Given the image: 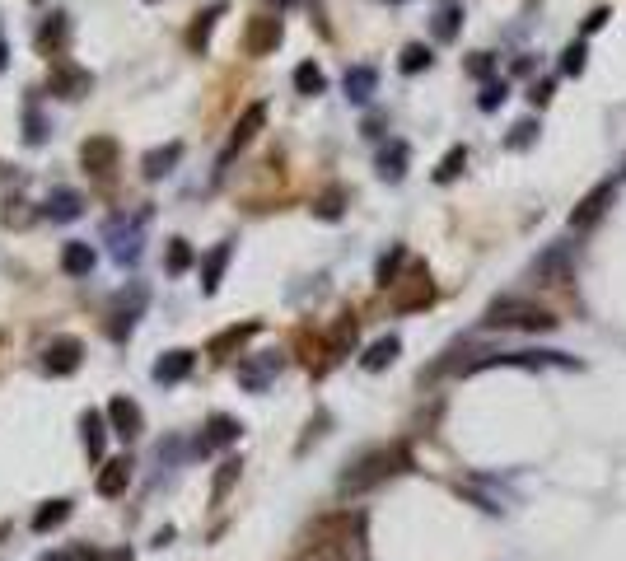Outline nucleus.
Listing matches in <instances>:
<instances>
[{
    "mask_svg": "<svg viewBox=\"0 0 626 561\" xmlns=\"http://www.w3.org/2000/svg\"><path fill=\"white\" fill-rule=\"evenodd\" d=\"M412 468V454L407 445H384V449H370L365 459H356L351 468L342 473V496H360V491H374L384 487L388 477H398Z\"/></svg>",
    "mask_w": 626,
    "mask_h": 561,
    "instance_id": "nucleus-1",
    "label": "nucleus"
},
{
    "mask_svg": "<svg viewBox=\"0 0 626 561\" xmlns=\"http://www.w3.org/2000/svg\"><path fill=\"white\" fill-rule=\"evenodd\" d=\"M486 328H519V332H552L561 318L547 309V304H533L524 295H500L482 318Z\"/></svg>",
    "mask_w": 626,
    "mask_h": 561,
    "instance_id": "nucleus-2",
    "label": "nucleus"
},
{
    "mask_svg": "<svg viewBox=\"0 0 626 561\" xmlns=\"http://www.w3.org/2000/svg\"><path fill=\"white\" fill-rule=\"evenodd\" d=\"M365 538V515L360 510H328L309 529L299 533V543H323V547H351Z\"/></svg>",
    "mask_w": 626,
    "mask_h": 561,
    "instance_id": "nucleus-3",
    "label": "nucleus"
},
{
    "mask_svg": "<svg viewBox=\"0 0 626 561\" xmlns=\"http://www.w3.org/2000/svg\"><path fill=\"white\" fill-rule=\"evenodd\" d=\"M500 365H514V370H580V360L566 356V351H496V356H482V360H468L463 374H482V370H500Z\"/></svg>",
    "mask_w": 626,
    "mask_h": 561,
    "instance_id": "nucleus-4",
    "label": "nucleus"
},
{
    "mask_svg": "<svg viewBox=\"0 0 626 561\" xmlns=\"http://www.w3.org/2000/svg\"><path fill=\"white\" fill-rule=\"evenodd\" d=\"M285 38V24L276 15H253L248 19V29H243V52L248 57H271Z\"/></svg>",
    "mask_w": 626,
    "mask_h": 561,
    "instance_id": "nucleus-5",
    "label": "nucleus"
},
{
    "mask_svg": "<svg viewBox=\"0 0 626 561\" xmlns=\"http://www.w3.org/2000/svg\"><path fill=\"white\" fill-rule=\"evenodd\" d=\"M393 286H398V295H393L398 314H416V309L435 304V281H430L426 267H412V276H407V281H393Z\"/></svg>",
    "mask_w": 626,
    "mask_h": 561,
    "instance_id": "nucleus-6",
    "label": "nucleus"
},
{
    "mask_svg": "<svg viewBox=\"0 0 626 561\" xmlns=\"http://www.w3.org/2000/svg\"><path fill=\"white\" fill-rule=\"evenodd\" d=\"M80 356H85V342L80 337H52L43 351V370L52 379H66V374L80 370Z\"/></svg>",
    "mask_w": 626,
    "mask_h": 561,
    "instance_id": "nucleus-7",
    "label": "nucleus"
},
{
    "mask_svg": "<svg viewBox=\"0 0 626 561\" xmlns=\"http://www.w3.org/2000/svg\"><path fill=\"white\" fill-rule=\"evenodd\" d=\"M612 197H617V183H598L589 197H580V206L570 211V230H594L598 220L608 216Z\"/></svg>",
    "mask_w": 626,
    "mask_h": 561,
    "instance_id": "nucleus-8",
    "label": "nucleus"
},
{
    "mask_svg": "<svg viewBox=\"0 0 626 561\" xmlns=\"http://www.w3.org/2000/svg\"><path fill=\"white\" fill-rule=\"evenodd\" d=\"M281 365H285L281 351H262V356H248V360L239 365V384H243V389H253V393H262L271 379L281 374Z\"/></svg>",
    "mask_w": 626,
    "mask_h": 561,
    "instance_id": "nucleus-9",
    "label": "nucleus"
},
{
    "mask_svg": "<svg viewBox=\"0 0 626 561\" xmlns=\"http://www.w3.org/2000/svg\"><path fill=\"white\" fill-rule=\"evenodd\" d=\"M117 141L113 136H89L85 145H80V164H85V173H94V178H108V173L117 169Z\"/></svg>",
    "mask_w": 626,
    "mask_h": 561,
    "instance_id": "nucleus-10",
    "label": "nucleus"
},
{
    "mask_svg": "<svg viewBox=\"0 0 626 561\" xmlns=\"http://www.w3.org/2000/svg\"><path fill=\"white\" fill-rule=\"evenodd\" d=\"M108 426H113L117 440H136L145 431V412L136 398H113L108 403Z\"/></svg>",
    "mask_w": 626,
    "mask_h": 561,
    "instance_id": "nucleus-11",
    "label": "nucleus"
},
{
    "mask_svg": "<svg viewBox=\"0 0 626 561\" xmlns=\"http://www.w3.org/2000/svg\"><path fill=\"white\" fill-rule=\"evenodd\" d=\"M47 85H52V94H57V99H85L89 85H94V75L80 71V66H71V61H57Z\"/></svg>",
    "mask_w": 626,
    "mask_h": 561,
    "instance_id": "nucleus-12",
    "label": "nucleus"
},
{
    "mask_svg": "<svg viewBox=\"0 0 626 561\" xmlns=\"http://www.w3.org/2000/svg\"><path fill=\"white\" fill-rule=\"evenodd\" d=\"M239 435H243V426H239V421L229 417V412H215V417L206 421V435H201V440H197V449H201V454H211V449H225V445H234Z\"/></svg>",
    "mask_w": 626,
    "mask_h": 561,
    "instance_id": "nucleus-13",
    "label": "nucleus"
},
{
    "mask_svg": "<svg viewBox=\"0 0 626 561\" xmlns=\"http://www.w3.org/2000/svg\"><path fill=\"white\" fill-rule=\"evenodd\" d=\"M197 365V351H169V356L155 360V384H183Z\"/></svg>",
    "mask_w": 626,
    "mask_h": 561,
    "instance_id": "nucleus-14",
    "label": "nucleus"
},
{
    "mask_svg": "<svg viewBox=\"0 0 626 561\" xmlns=\"http://www.w3.org/2000/svg\"><path fill=\"white\" fill-rule=\"evenodd\" d=\"M262 127H267V103H248V108H243V117L234 122V136H229V155H234V150H243V145L253 141Z\"/></svg>",
    "mask_w": 626,
    "mask_h": 561,
    "instance_id": "nucleus-15",
    "label": "nucleus"
},
{
    "mask_svg": "<svg viewBox=\"0 0 626 561\" xmlns=\"http://www.w3.org/2000/svg\"><path fill=\"white\" fill-rule=\"evenodd\" d=\"M127 482H131V459H108L99 468V482H94V491L113 501V496H122V491H127Z\"/></svg>",
    "mask_w": 626,
    "mask_h": 561,
    "instance_id": "nucleus-16",
    "label": "nucleus"
},
{
    "mask_svg": "<svg viewBox=\"0 0 626 561\" xmlns=\"http://www.w3.org/2000/svg\"><path fill=\"white\" fill-rule=\"evenodd\" d=\"M257 328H262L257 318H248V323H234V328H225L220 337H211V356H220V360H225L229 351H239V346L248 342V337H257Z\"/></svg>",
    "mask_w": 626,
    "mask_h": 561,
    "instance_id": "nucleus-17",
    "label": "nucleus"
},
{
    "mask_svg": "<svg viewBox=\"0 0 626 561\" xmlns=\"http://www.w3.org/2000/svg\"><path fill=\"white\" fill-rule=\"evenodd\" d=\"M229 258H234V248H229V244H215L211 258L201 262V290H206V295H215V290H220V276H225Z\"/></svg>",
    "mask_w": 626,
    "mask_h": 561,
    "instance_id": "nucleus-18",
    "label": "nucleus"
},
{
    "mask_svg": "<svg viewBox=\"0 0 626 561\" xmlns=\"http://www.w3.org/2000/svg\"><path fill=\"white\" fill-rule=\"evenodd\" d=\"M533 276H542V281H570V248H547L533 262Z\"/></svg>",
    "mask_w": 626,
    "mask_h": 561,
    "instance_id": "nucleus-19",
    "label": "nucleus"
},
{
    "mask_svg": "<svg viewBox=\"0 0 626 561\" xmlns=\"http://www.w3.org/2000/svg\"><path fill=\"white\" fill-rule=\"evenodd\" d=\"M398 356H402V342H398V337H379V342H374L370 351L360 356V365H365L370 374H379V370H388V365H393Z\"/></svg>",
    "mask_w": 626,
    "mask_h": 561,
    "instance_id": "nucleus-20",
    "label": "nucleus"
},
{
    "mask_svg": "<svg viewBox=\"0 0 626 561\" xmlns=\"http://www.w3.org/2000/svg\"><path fill=\"white\" fill-rule=\"evenodd\" d=\"M66 519H71V501H66V496L43 501V505H38V515H33V533H52V529H61Z\"/></svg>",
    "mask_w": 626,
    "mask_h": 561,
    "instance_id": "nucleus-21",
    "label": "nucleus"
},
{
    "mask_svg": "<svg viewBox=\"0 0 626 561\" xmlns=\"http://www.w3.org/2000/svg\"><path fill=\"white\" fill-rule=\"evenodd\" d=\"M94 262L99 258H94V248L89 244H66L61 248V272L66 276H89L94 272Z\"/></svg>",
    "mask_w": 626,
    "mask_h": 561,
    "instance_id": "nucleus-22",
    "label": "nucleus"
},
{
    "mask_svg": "<svg viewBox=\"0 0 626 561\" xmlns=\"http://www.w3.org/2000/svg\"><path fill=\"white\" fill-rule=\"evenodd\" d=\"M225 15V5H211V10H201L197 19H192V29H187V47L192 52H206V43H211V29H215V19Z\"/></svg>",
    "mask_w": 626,
    "mask_h": 561,
    "instance_id": "nucleus-23",
    "label": "nucleus"
},
{
    "mask_svg": "<svg viewBox=\"0 0 626 561\" xmlns=\"http://www.w3.org/2000/svg\"><path fill=\"white\" fill-rule=\"evenodd\" d=\"M374 85H379V71H374V66H351V71H346V99L365 103L374 94Z\"/></svg>",
    "mask_w": 626,
    "mask_h": 561,
    "instance_id": "nucleus-24",
    "label": "nucleus"
},
{
    "mask_svg": "<svg viewBox=\"0 0 626 561\" xmlns=\"http://www.w3.org/2000/svg\"><path fill=\"white\" fill-rule=\"evenodd\" d=\"M295 89L304 94V99L323 94V89H328V75H323V66H313V61H299V66H295Z\"/></svg>",
    "mask_w": 626,
    "mask_h": 561,
    "instance_id": "nucleus-25",
    "label": "nucleus"
},
{
    "mask_svg": "<svg viewBox=\"0 0 626 561\" xmlns=\"http://www.w3.org/2000/svg\"><path fill=\"white\" fill-rule=\"evenodd\" d=\"M80 192H71V187H61V192H52V197H47V216L52 220H75L80 216Z\"/></svg>",
    "mask_w": 626,
    "mask_h": 561,
    "instance_id": "nucleus-26",
    "label": "nucleus"
},
{
    "mask_svg": "<svg viewBox=\"0 0 626 561\" xmlns=\"http://www.w3.org/2000/svg\"><path fill=\"white\" fill-rule=\"evenodd\" d=\"M178 159H183V145H178V141L164 145V150H150V155H145V178H164Z\"/></svg>",
    "mask_w": 626,
    "mask_h": 561,
    "instance_id": "nucleus-27",
    "label": "nucleus"
},
{
    "mask_svg": "<svg viewBox=\"0 0 626 561\" xmlns=\"http://www.w3.org/2000/svg\"><path fill=\"white\" fill-rule=\"evenodd\" d=\"M61 43H66V15H52L43 24V33H38V52H43V57H57Z\"/></svg>",
    "mask_w": 626,
    "mask_h": 561,
    "instance_id": "nucleus-28",
    "label": "nucleus"
},
{
    "mask_svg": "<svg viewBox=\"0 0 626 561\" xmlns=\"http://www.w3.org/2000/svg\"><path fill=\"white\" fill-rule=\"evenodd\" d=\"M402 173H407V145L402 141H393L384 150V155H379V178H388V183H398Z\"/></svg>",
    "mask_w": 626,
    "mask_h": 561,
    "instance_id": "nucleus-29",
    "label": "nucleus"
},
{
    "mask_svg": "<svg viewBox=\"0 0 626 561\" xmlns=\"http://www.w3.org/2000/svg\"><path fill=\"white\" fill-rule=\"evenodd\" d=\"M80 431H85V449L89 459H103V435H108V426H103L99 412H85V421H80Z\"/></svg>",
    "mask_w": 626,
    "mask_h": 561,
    "instance_id": "nucleus-30",
    "label": "nucleus"
},
{
    "mask_svg": "<svg viewBox=\"0 0 626 561\" xmlns=\"http://www.w3.org/2000/svg\"><path fill=\"white\" fill-rule=\"evenodd\" d=\"M430 61H435V52H430L426 43H407V47H402V71H407V75L430 71Z\"/></svg>",
    "mask_w": 626,
    "mask_h": 561,
    "instance_id": "nucleus-31",
    "label": "nucleus"
},
{
    "mask_svg": "<svg viewBox=\"0 0 626 561\" xmlns=\"http://www.w3.org/2000/svg\"><path fill=\"white\" fill-rule=\"evenodd\" d=\"M351 547H323V543H299L295 561H346Z\"/></svg>",
    "mask_w": 626,
    "mask_h": 561,
    "instance_id": "nucleus-32",
    "label": "nucleus"
},
{
    "mask_svg": "<svg viewBox=\"0 0 626 561\" xmlns=\"http://www.w3.org/2000/svg\"><path fill=\"white\" fill-rule=\"evenodd\" d=\"M458 29H463V10H458V5H449V10L435 15V38H440V43H454Z\"/></svg>",
    "mask_w": 626,
    "mask_h": 561,
    "instance_id": "nucleus-33",
    "label": "nucleus"
},
{
    "mask_svg": "<svg viewBox=\"0 0 626 561\" xmlns=\"http://www.w3.org/2000/svg\"><path fill=\"white\" fill-rule=\"evenodd\" d=\"M463 164H468V150H463V145H454V150L440 159V169H435V183H454L458 173H463Z\"/></svg>",
    "mask_w": 626,
    "mask_h": 561,
    "instance_id": "nucleus-34",
    "label": "nucleus"
},
{
    "mask_svg": "<svg viewBox=\"0 0 626 561\" xmlns=\"http://www.w3.org/2000/svg\"><path fill=\"white\" fill-rule=\"evenodd\" d=\"M164 267H169L173 276H183L187 267H192V244H187V239H169V258H164Z\"/></svg>",
    "mask_w": 626,
    "mask_h": 561,
    "instance_id": "nucleus-35",
    "label": "nucleus"
},
{
    "mask_svg": "<svg viewBox=\"0 0 626 561\" xmlns=\"http://www.w3.org/2000/svg\"><path fill=\"white\" fill-rule=\"evenodd\" d=\"M239 468H243L239 459H225V463H220V477H215V491H211V501H215V505H220V501L229 496V487H234V477H239Z\"/></svg>",
    "mask_w": 626,
    "mask_h": 561,
    "instance_id": "nucleus-36",
    "label": "nucleus"
},
{
    "mask_svg": "<svg viewBox=\"0 0 626 561\" xmlns=\"http://www.w3.org/2000/svg\"><path fill=\"white\" fill-rule=\"evenodd\" d=\"M313 216H323V220H337L342 216V187H328L318 202H313Z\"/></svg>",
    "mask_w": 626,
    "mask_h": 561,
    "instance_id": "nucleus-37",
    "label": "nucleus"
},
{
    "mask_svg": "<svg viewBox=\"0 0 626 561\" xmlns=\"http://www.w3.org/2000/svg\"><path fill=\"white\" fill-rule=\"evenodd\" d=\"M584 57H589V47H584V43H570L566 57H561V71H566V75H580V71H584Z\"/></svg>",
    "mask_w": 626,
    "mask_h": 561,
    "instance_id": "nucleus-38",
    "label": "nucleus"
},
{
    "mask_svg": "<svg viewBox=\"0 0 626 561\" xmlns=\"http://www.w3.org/2000/svg\"><path fill=\"white\" fill-rule=\"evenodd\" d=\"M402 248H393V253H384V262H379V286H393V276H398V267H402Z\"/></svg>",
    "mask_w": 626,
    "mask_h": 561,
    "instance_id": "nucleus-39",
    "label": "nucleus"
},
{
    "mask_svg": "<svg viewBox=\"0 0 626 561\" xmlns=\"http://www.w3.org/2000/svg\"><path fill=\"white\" fill-rule=\"evenodd\" d=\"M500 103H505V85H500V80H491V85L482 89V113H496Z\"/></svg>",
    "mask_w": 626,
    "mask_h": 561,
    "instance_id": "nucleus-40",
    "label": "nucleus"
},
{
    "mask_svg": "<svg viewBox=\"0 0 626 561\" xmlns=\"http://www.w3.org/2000/svg\"><path fill=\"white\" fill-rule=\"evenodd\" d=\"M468 75H477V80H486V85H491V57H486V52L468 57Z\"/></svg>",
    "mask_w": 626,
    "mask_h": 561,
    "instance_id": "nucleus-41",
    "label": "nucleus"
},
{
    "mask_svg": "<svg viewBox=\"0 0 626 561\" xmlns=\"http://www.w3.org/2000/svg\"><path fill=\"white\" fill-rule=\"evenodd\" d=\"M533 122H519V127H514V136H505V145H514V150H519V145H533Z\"/></svg>",
    "mask_w": 626,
    "mask_h": 561,
    "instance_id": "nucleus-42",
    "label": "nucleus"
},
{
    "mask_svg": "<svg viewBox=\"0 0 626 561\" xmlns=\"http://www.w3.org/2000/svg\"><path fill=\"white\" fill-rule=\"evenodd\" d=\"M552 94H556V89H552V80H538V85L528 89V99L538 103V108H542V103H552Z\"/></svg>",
    "mask_w": 626,
    "mask_h": 561,
    "instance_id": "nucleus-43",
    "label": "nucleus"
},
{
    "mask_svg": "<svg viewBox=\"0 0 626 561\" xmlns=\"http://www.w3.org/2000/svg\"><path fill=\"white\" fill-rule=\"evenodd\" d=\"M603 24H608V5H598L594 15L584 19V33H598V29H603Z\"/></svg>",
    "mask_w": 626,
    "mask_h": 561,
    "instance_id": "nucleus-44",
    "label": "nucleus"
},
{
    "mask_svg": "<svg viewBox=\"0 0 626 561\" xmlns=\"http://www.w3.org/2000/svg\"><path fill=\"white\" fill-rule=\"evenodd\" d=\"M94 561H131L127 547H113V552H94Z\"/></svg>",
    "mask_w": 626,
    "mask_h": 561,
    "instance_id": "nucleus-45",
    "label": "nucleus"
},
{
    "mask_svg": "<svg viewBox=\"0 0 626 561\" xmlns=\"http://www.w3.org/2000/svg\"><path fill=\"white\" fill-rule=\"evenodd\" d=\"M5 61H10V47H5V38H0V71H5Z\"/></svg>",
    "mask_w": 626,
    "mask_h": 561,
    "instance_id": "nucleus-46",
    "label": "nucleus"
},
{
    "mask_svg": "<svg viewBox=\"0 0 626 561\" xmlns=\"http://www.w3.org/2000/svg\"><path fill=\"white\" fill-rule=\"evenodd\" d=\"M271 5H276V10H290V5H299V0H271Z\"/></svg>",
    "mask_w": 626,
    "mask_h": 561,
    "instance_id": "nucleus-47",
    "label": "nucleus"
},
{
    "mask_svg": "<svg viewBox=\"0 0 626 561\" xmlns=\"http://www.w3.org/2000/svg\"><path fill=\"white\" fill-rule=\"evenodd\" d=\"M388 5H402V0H388Z\"/></svg>",
    "mask_w": 626,
    "mask_h": 561,
    "instance_id": "nucleus-48",
    "label": "nucleus"
},
{
    "mask_svg": "<svg viewBox=\"0 0 626 561\" xmlns=\"http://www.w3.org/2000/svg\"><path fill=\"white\" fill-rule=\"evenodd\" d=\"M622 173H626V169H622Z\"/></svg>",
    "mask_w": 626,
    "mask_h": 561,
    "instance_id": "nucleus-49",
    "label": "nucleus"
}]
</instances>
